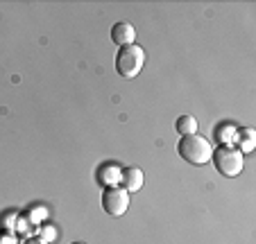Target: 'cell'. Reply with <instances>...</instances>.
<instances>
[{
	"label": "cell",
	"mask_w": 256,
	"mask_h": 244,
	"mask_svg": "<svg viewBox=\"0 0 256 244\" xmlns=\"http://www.w3.org/2000/svg\"><path fill=\"white\" fill-rule=\"evenodd\" d=\"M234 134H236V129H232V127H224L222 131L218 129V138L222 140L224 145H232V140H234Z\"/></svg>",
	"instance_id": "obj_11"
},
{
	"label": "cell",
	"mask_w": 256,
	"mask_h": 244,
	"mask_svg": "<svg viewBox=\"0 0 256 244\" xmlns=\"http://www.w3.org/2000/svg\"><path fill=\"white\" fill-rule=\"evenodd\" d=\"M23 244H48V242H44L41 238H30V240H25Z\"/></svg>",
	"instance_id": "obj_12"
},
{
	"label": "cell",
	"mask_w": 256,
	"mask_h": 244,
	"mask_svg": "<svg viewBox=\"0 0 256 244\" xmlns=\"http://www.w3.org/2000/svg\"><path fill=\"white\" fill-rule=\"evenodd\" d=\"M36 238H41L44 242H48V244H50L54 238H57V231H54L50 224H44V226H39V235H36Z\"/></svg>",
	"instance_id": "obj_10"
},
{
	"label": "cell",
	"mask_w": 256,
	"mask_h": 244,
	"mask_svg": "<svg viewBox=\"0 0 256 244\" xmlns=\"http://www.w3.org/2000/svg\"><path fill=\"white\" fill-rule=\"evenodd\" d=\"M143 63H145V50L136 43L125 45V48H120L116 54V70H118V75L125 77V79H134V77L143 70Z\"/></svg>",
	"instance_id": "obj_3"
},
{
	"label": "cell",
	"mask_w": 256,
	"mask_h": 244,
	"mask_svg": "<svg viewBox=\"0 0 256 244\" xmlns=\"http://www.w3.org/2000/svg\"><path fill=\"white\" fill-rule=\"evenodd\" d=\"M143 172H140L138 168H125L120 170V183H122V190L127 192H138L140 188H143Z\"/></svg>",
	"instance_id": "obj_6"
},
{
	"label": "cell",
	"mask_w": 256,
	"mask_h": 244,
	"mask_svg": "<svg viewBox=\"0 0 256 244\" xmlns=\"http://www.w3.org/2000/svg\"><path fill=\"white\" fill-rule=\"evenodd\" d=\"M174 129L179 136H193L198 131V120L193 115H179L177 122H174Z\"/></svg>",
	"instance_id": "obj_8"
},
{
	"label": "cell",
	"mask_w": 256,
	"mask_h": 244,
	"mask_svg": "<svg viewBox=\"0 0 256 244\" xmlns=\"http://www.w3.org/2000/svg\"><path fill=\"white\" fill-rule=\"evenodd\" d=\"M234 140H236V145H238V152H242V154H247V152H252V149L256 147V134H254V129H250V127H242V129H238L236 134H234Z\"/></svg>",
	"instance_id": "obj_7"
},
{
	"label": "cell",
	"mask_w": 256,
	"mask_h": 244,
	"mask_svg": "<svg viewBox=\"0 0 256 244\" xmlns=\"http://www.w3.org/2000/svg\"><path fill=\"white\" fill-rule=\"evenodd\" d=\"M72 244H84V242H72Z\"/></svg>",
	"instance_id": "obj_13"
},
{
	"label": "cell",
	"mask_w": 256,
	"mask_h": 244,
	"mask_svg": "<svg viewBox=\"0 0 256 244\" xmlns=\"http://www.w3.org/2000/svg\"><path fill=\"white\" fill-rule=\"evenodd\" d=\"M211 161L220 174H224V177H238L242 172V165H245V154L238 152L234 145H220L211 154Z\"/></svg>",
	"instance_id": "obj_2"
},
{
	"label": "cell",
	"mask_w": 256,
	"mask_h": 244,
	"mask_svg": "<svg viewBox=\"0 0 256 244\" xmlns=\"http://www.w3.org/2000/svg\"><path fill=\"white\" fill-rule=\"evenodd\" d=\"M109 179H112V181H120V170H118L116 165H104V168H102L100 181L106 183V188H109Z\"/></svg>",
	"instance_id": "obj_9"
},
{
	"label": "cell",
	"mask_w": 256,
	"mask_h": 244,
	"mask_svg": "<svg viewBox=\"0 0 256 244\" xmlns=\"http://www.w3.org/2000/svg\"><path fill=\"white\" fill-rule=\"evenodd\" d=\"M177 154L190 165H206L211 161L213 147L202 136H182L177 143Z\"/></svg>",
	"instance_id": "obj_1"
},
{
	"label": "cell",
	"mask_w": 256,
	"mask_h": 244,
	"mask_svg": "<svg viewBox=\"0 0 256 244\" xmlns=\"http://www.w3.org/2000/svg\"><path fill=\"white\" fill-rule=\"evenodd\" d=\"M102 208H104L106 215L112 217L125 215L127 208H130V192L116 186L104 188V192H102Z\"/></svg>",
	"instance_id": "obj_4"
},
{
	"label": "cell",
	"mask_w": 256,
	"mask_h": 244,
	"mask_svg": "<svg viewBox=\"0 0 256 244\" xmlns=\"http://www.w3.org/2000/svg\"><path fill=\"white\" fill-rule=\"evenodd\" d=\"M134 38H136V29L132 23H116L112 27V41L116 45H120V48H125V45H132L134 43Z\"/></svg>",
	"instance_id": "obj_5"
}]
</instances>
